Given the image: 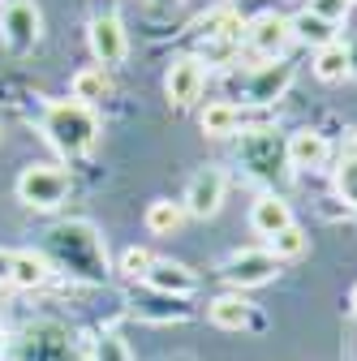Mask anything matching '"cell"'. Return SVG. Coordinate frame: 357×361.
Segmentation results:
<instances>
[{
    "mask_svg": "<svg viewBox=\"0 0 357 361\" xmlns=\"http://www.w3.org/2000/svg\"><path fill=\"white\" fill-rule=\"evenodd\" d=\"M48 262L61 267L65 276H78L86 284H99L108 276V250H104V237L91 228V224H56V228L48 233Z\"/></svg>",
    "mask_w": 357,
    "mask_h": 361,
    "instance_id": "cell-1",
    "label": "cell"
},
{
    "mask_svg": "<svg viewBox=\"0 0 357 361\" xmlns=\"http://www.w3.org/2000/svg\"><path fill=\"white\" fill-rule=\"evenodd\" d=\"M39 129H43V138H48V147L56 155H65V159L86 155L104 133L99 112L78 104V99H48L43 112H39Z\"/></svg>",
    "mask_w": 357,
    "mask_h": 361,
    "instance_id": "cell-2",
    "label": "cell"
},
{
    "mask_svg": "<svg viewBox=\"0 0 357 361\" xmlns=\"http://www.w3.org/2000/svg\"><path fill=\"white\" fill-rule=\"evenodd\" d=\"M237 164L246 168L250 180H258V185H276V180L289 172L284 142L276 138V129H267V125L237 133Z\"/></svg>",
    "mask_w": 357,
    "mask_h": 361,
    "instance_id": "cell-3",
    "label": "cell"
},
{
    "mask_svg": "<svg viewBox=\"0 0 357 361\" xmlns=\"http://www.w3.org/2000/svg\"><path fill=\"white\" fill-rule=\"evenodd\" d=\"M13 190H18V202L30 207V211H56L73 190V176L61 164H26L18 172Z\"/></svg>",
    "mask_w": 357,
    "mask_h": 361,
    "instance_id": "cell-4",
    "label": "cell"
},
{
    "mask_svg": "<svg viewBox=\"0 0 357 361\" xmlns=\"http://www.w3.org/2000/svg\"><path fill=\"white\" fill-rule=\"evenodd\" d=\"M39 39H43V9L35 0H5L0 5V43H5V52L26 56L39 48Z\"/></svg>",
    "mask_w": 357,
    "mask_h": 361,
    "instance_id": "cell-5",
    "label": "cell"
},
{
    "mask_svg": "<svg viewBox=\"0 0 357 361\" xmlns=\"http://www.w3.org/2000/svg\"><path fill=\"white\" fill-rule=\"evenodd\" d=\"M241 43H246V52L258 56V61H289V48H293L289 18L276 13V9L254 13L246 22V30H241Z\"/></svg>",
    "mask_w": 357,
    "mask_h": 361,
    "instance_id": "cell-6",
    "label": "cell"
},
{
    "mask_svg": "<svg viewBox=\"0 0 357 361\" xmlns=\"http://www.w3.org/2000/svg\"><path fill=\"white\" fill-rule=\"evenodd\" d=\"M224 198H229V172L215 168V164H207V168H198V172L190 176L181 207H186L190 219H211V215H219Z\"/></svg>",
    "mask_w": 357,
    "mask_h": 361,
    "instance_id": "cell-7",
    "label": "cell"
},
{
    "mask_svg": "<svg viewBox=\"0 0 357 361\" xmlns=\"http://www.w3.org/2000/svg\"><path fill=\"white\" fill-rule=\"evenodd\" d=\"M293 78H297V69L289 61H262V65H254V69L241 73V95H246V104L267 108V104H276V99L289 95Z\"/></svg>",
    "mask_w": 357,
    "mask_h": 361,
    "instance_id": "cell-8",
    "label": "cell"
},
{
    "mask_svg": "<svg viewBox=\"0 0 357 361\" xmlns=\"http://www.w3.org/2000/svg\"><path fill=\"white\" fill-rule=\"evenodd\" d=\"M202 86H207V65L198 61V52H186V56H176L164 73V95L172 108H190L198 104L202 95Z\"/></svg>",
    "mask_w": 357,
    "mask_h": 361,
    "instance_id": "cell-9",
    "label": "cell"
},
{
    "mask_svg": "<svg viewBox=\"0 0 357 361\" xmlns=\"http://www.w3.org/2000/svg\"><path fill=\"white\" fill-rule=\"evenodd\" d=\"M276 258L267 254V250H237L224 258V267H219V276H224L237 293L241 288H262V284H272L276 280Z\"/></svg>",
    "mask_w": 357,
    "mask_h": 361,
    "instance_id": "cell-10",
    "label": "cell"
},
{
    "mask_svg": "<svg viewBox=\"0 0 357 361\" xmlns=\"http://www.w3.org/2000/svg\"><path fill=\"white\" fill-rule=\"evenodd\" d=\"M86 43H91V56L112 69V65H125L129 56V35H125V22L116 13H99L91 18V26H86Z\"/></svg>",
    "mask_w": 357,
    "mask_h": 361,
    "instance_id": "cell-11",
    "label": "cell"
},
{
    "mask_svg": "<svg viewBox=\"0 0 357 361\" xmlns=\"http://www.w3.org/2000/svg\"><path fill=\"white\" fill-rule=\"evenodd\" d=\"M332 142H327V133L323 129H293L289 138H284V159L289 168H327L332 164Z\"/></svg>",
    "mask_w": 357,
    "mask_h": 361,
    "instance_id": "cell-12",
    "label": "cell"
},
{
    "mask_svg": "<svg viewBox=\"0 0 357 361\" xmlns=\"http://www.w3.org/2000/svg\"><path fill=\"white\" fill-rule=\"evenodd\" d=\"M289 224H297V219H293V207H289V198H284V194L267 190V194H258V198L250 202V228H254L258 237L272 241L276 233H284V228H289Z\"/></svg>",
    "mask_w": 357,
    "mask_h": 361,
    "instance_id": "cell-13",
    "label": "cell"
},
{
    "mask_svg": "<svg viewBox=\"0 0 357 361\" xmlns=\"http://www.w3.org/2000/svg\"><path fill=\"white\" fill-rule=\"evenodd\" d=\"M143 284H151L155 293H164V297H176V301H186L194 288H198V276L186 267V262H172V258H155V267H151V276L143 280Z\"/></svg>",
    "mask_w": 357,
    "mask_h": 361,
    "instance_id": "cell-14",
    "label": "cell"
},
{
    "mask_svg": "<svg viewBox=\"0 0 357 361\" xmlns=\"http://www.w3.org/2000/svg\"><path fill=\"white\" fill-rule=\"evenodd\" d=\"M56 276V267L48 262L43 250H13V271H9V288H22V293H35Z\"/></svg>",
    "mask_w": 357,
    "mask_h": 361,
    "instance_id": "cell-15",
    "label": "cell"
},
{
    "mask_svg": "<svg viewBox=\"0 0 357 361\" xmlns=\"http://www.w3.org/2000/svg\"><path fill=\"white\" fill-rule=\"evenodd\" d=\"M207 319L219 327V331H246L254 323V305L241 297V293H219L207 301Z\"/></svg>",
    "mask_w": 357,
    "mask_h": 361,
    "instance_id": "cell-16",
    "label": "cell"
},
{
    "mask_svg": "<svg viewBox=\"0 0 357 361\" xmlns=\"http://www.w3.org/2000/svg\"><path fill=\"white\" fill-rule=\"evenodd\" d=\"M289 30H293V43H305L310 52H319V48H327V43H336V39H340V26H332V22H323V18H315L310 9L293 13V18H289Z\"/></svg>",
    "mask_w": 357,
    "mask_h": 361,
    "instance_id": "cell-17",
    "label": "cell"
},
{
    "mask_svg": "<svg viewBox=\"0 0 357 361\" xmlns=\"http://www.w3.org/2000/svg\"><path fill=\"white\" fill-rule=\"evenodd\" d=\"M198 125L207 138H233V133H241V108L233 99H211L198 112Z\"/></svg>",
    "mask_w": 357,
    "mask_h": 361,
    "instance_id": "cell-18",
    "label": "cell"
},
{
    "mask_svg": "<svg viewBox=\"0 0 357 361\" xmlns=\"http://www.w3.org/2000/svg\"><path fill=\"white\" fill-rule=\"evenodd\" d=\"M69 95H73L78 104H86V108H95L99 99H108V95H112V78H108V69H104V65H86V69H78L73 82H69Z\"/></svg>",
    "mask_w": 357,
    "mask_h": 361,
    "instance_id": "cell-19",
    "label": "cell"
},
{
    "mask_svg": "<svg viewBox=\"0 0 357 361\" xmlns=\"http://www.w3.org/2000/svg\"><path fill=\"white\" fill-rule=\"evenodd\" d=\"M186 219H190L186 207H181V202H172V198H155V202L147 207V215H143L147 233H155V237H176Z\"/></svg>",
    "mask_w": 357,
    "mask_h": 361,
    "instance_id": "cell-20",
    "label": "cell"
},
{
    "mask_svg": "<svg viewBox=\"0 0 357 361\" xmlns=\"http://www.w3.org/2000/svg\"><path fill=\"white\" fill-rule=\"evenodd\" d=\"M310 69H315V78L327 82V86L344 82V78H349V48H344V39H336V43H327V48H319L315 61H310Z\"/></svg>",
    "mask_w": 357,
    "mask_h": 361,
    "instance_id": "cell-21",
    "label": "cell"
},
{
    "mask_svg": "<svg viewBox=\"0 0 357 361\" xmlns=\"http://www.w3.org/2000/svg\"><path fill=\"white\" fill-rule=\"evenodd\" d=\"M336 190H340V198L357 211V133H349L344 147H340V159H336Z\"/></svg>",
    "mask_w": 357,
    "mask_h": 361,
    "instance_id": "cell-22",
    "label": "cell"
},
{
    "mask_svg": "<svg viewBox=\"0 0 357 361\" xmlns=\"http://www.w3.org/2000/svg\"><path fill=\"white\" fill-rule=\"evenodd\" d=\"M310 250V233L301 228V224H289L284 233H276L272 241H267V254H272L276 262H293V258H301Z\"/></svg>",
    "mask_w": 357,
    "mask_h": 361,
    "instance_id": "cell-23",
    "label": "cell"
},
{
    "mask_svg": "<svg viewBox=\"0 0 357 361\" xmlns=\"http://www.w3.org/2000/svg\"><path fill=\"white\" fill-rule=\"evenodd\" d=\"M241 39H224V35H202L198 43V61L202 65H237Z\"/></svg>",
    "mask_w": 357,
    "mask_h": 361,
    "instance_id": "cell-24",
    "label": "cell"
},
{
    "mask_svg": "<svg viewBox=\"0 0 357 361\" xmlns=\"http://www.w3.org/2000/svg\"><path fill=\"white\" fill-rule=\"evenodd\" d=\"M151 267H155V254L143 250V245H129V250L121 254V262H116V271H121L125 280H147Z\"/></svg>",
    "mask_w": 357,
    "mask_h": 361,
    "instance_id": "cell-25",
    "label": "cell"
},
{
    "mask_svg": "<svg viewBox=\"0 0 357 361\" xmlns=\"http://www.w3.org/2000/svg\"><path fill=\"white\" fill-rule=\"evenodd\" d=\"M305 9L315 18H323V22H332V26H344L349 13H353V0H310Z\"/></svg>",
    "mask_w": 357,
    "mask_h": 361,
    "instance_id": "cell-26",
    "label": "cell"
},
{
    "mask_svg": "<svg viewBox=\"0 0 357 361\" xmlns=\"http://www.w3.org/2000/svg\"><path fill=\"white\" fill-rule=\"evenodd\" d=\"M95 361H133V353H129V344H125L121 336H99Z\"/></svg>",
    "mask_w": 357,
    "mask_h": 361,
    "instance_id": "cell-27",
    "label": "cell"
},
{
    "mask_svg": "<svg viewBox=\"0 0 357 361\" xmlns=\"http://www.w3.org/2000/svg\"><path fill=\"white\" fill-rule=\"evenodd\" d=\"M9 271H13V250H0V284H9Z\"/></svg>",
    "mask_w": 357,
    "mask_h": 361,
    "instance_id": "cell-28",
    "label": "cell"
},
{
    "mask_svg": "<svg viewBox=\"0 0 357 361\" xmlns=\"http://www.w3.org/2000/svg\"><path fill=\"white\" fill-rule=\"evenodd\" d=\"M344 48H349V78H357V35L344 43Z\"/></svg>",
    "mask_w": 357,
    "mask_h": 361,
    "instance_id": "cell-29",
    "label": "cell"
},
{
    "mask_svg": "<svg viewBox=\"0 0 357 361\" xmlns=\"http://www.w3.org/2000/svg\"><path fill=\"white\" fill-rule=\"evenodd\" d=\"M186 0H151V9H159V13H168V9H181Z\"/></svg>",
    "mask_w": 357,
    "mask_h": 361,
    "instance_id": "cell-30",
    "label": "cell"
},
{
    "mask_svg": "<svg viewBox=\"0 0 357 361\" xmlns=\"http://www.w3.org/2000/svg\"><path fill=\"white\" fill-rule=\"evenodd\" d=\"M9 357V327H5V319H0V361Z\"/></svg>",
    "mask_w": 357,
    "mask_h": 361,
    "instance_id": "cell-31",
    "label": "cell"
},
{
    "mask_svg": "<svg viewBox=\"0 0 357 361\" xmlns=\"http://www.w3.org/2000/svg\"><path fill=\"white\" fill-rule=\"evenodd\" d=\"M9 305V284H0V310Z\"/></svg>",
    "mask_w": 357,
    "mask_h": 361,
    "instance_id": "cell-32",
    "label": "cell"
},
{
    "mask_svg": "<svg viewBox=\"0 0 357 361\" xmlns=\"http://www.w3.org/2000/svg\"><path fill=\"white\" fill-rule=\"evenodd\" d=\"M349 305H353V314H357V284H353V293H349Z\"/></svg>",
    "mask_w": 357,
    "mask_h": 361,
    "instance_id": "cell-33",
    "label": "cell"
}]
</instances>
